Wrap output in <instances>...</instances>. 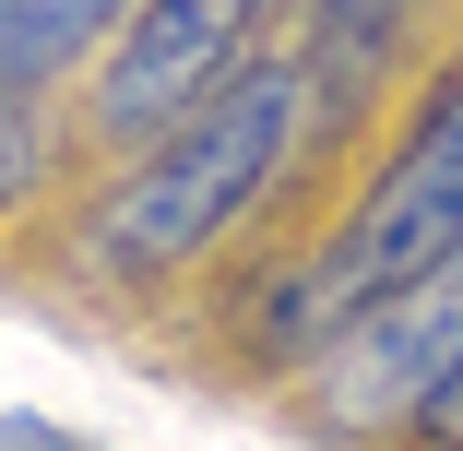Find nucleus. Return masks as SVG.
<instances>
[{
  "instance_id": "obj_2",
  "label": "nucleus",
  "mask_w": 463,
  "mask_h": 451,
  "mask_svg": "<svg viewBox=\"0 0 463 451\" xmlns=\"http://www.w3.org/2000/svg\"><path fill=\"white\" fill-rule=\"evenodd\" d=\"M451 238H463V71L428 96V119H416L404 155L381 166V191L345 214V238L273 297V356H321L345 321H368L404 274H428Z\"/></svg>"
},
{
  "instance_id": "obj_9",
  "label": "nucleus",
  "mask_w": 463,
  "mask_h": 451,
  "mask_svg": "<svg viewBox=\"0 0 463 451\" xmlns=\"http://www.w3.org/2000/svg\"><path fill=\"white\" fill-rule=\"evenodd\" d=\"M0 451H71L60 428H36V416H0Z\"/></svg>"
},
{
  "instance_id": "obj_1",
  "label": "nucleus",
  "mask_w": 463,
  "mask_h": 451,
  "mask_svg": "<svg viewBox=\"0 0 463 451\" xmlns=\"http://www.w3.org/2000/svg\"><path fill=\"white\" fill-rule=\"evenodd\" d=\"M298 119H309V71H298V60H250L238 83H214V96L178 119L96 214H83L96 274L155 286V274H178V261H203V249L261 202V178L286 166Z\"/></svg>"
},
{
  "instance_id": "obj_5",
  "label": "nucleus",
  "mask_w": 463,
  "mask_h": 451,
  "mask_svg": "<svg viewBox=\"0 0 463 451\" xmlns=\"http://www.w3.org/2000/svg\"><path fill=\"white\" fill-rule=\"evenodd\" d=\"M131 13L143 0H0V96H36V83H60L71 60L119 48Z\"/></svg>"
},
{
  "instance_id": "obj_7",
  "label": "nucleus",
  "mask_w": 463,
  "mask_h": 451,
  "mask_svg": "<svg viewBox=\"0 0 463 451\" xmlns=\"http://www.w3.org/2000/svg\"><path fill=\"white\" fill-rule=\"evenodd\" d=\"M36 178H48V119H36V96H0V214H13Z\"/></svg>"
},
{
  "instance_id": "obj_6",
  "label": "nucleus",
  "mask_w": 463,
  "mask_h": 451,
  "mask_svg": "<svg viewBox=\"0 0 463 451\" xmlns=\"http://www.w3.org/2000/svg\"><path fill=\"white\" fill-rule=\"evenodd\" d=\"M416 13V0H309V48H298V71H309V96H368V71L392 60V24Z\"/></svg>"
},
{
  "instance_id": "obj_8",
  "label": "nucleus",
  "mask_w": 463,
  "mask_h": 451,
  "mask_svg": "<svg viewBox=\"0 0 463 451\" xmlns=\"http://www.w3.org/2000/svg\"><path fill=\"white\" fill-rule=\"evenodd\" d=\"M416 439H428V451H463V356L439 369V392L416 404Z\"/></svg>"
},
{
  "instance_id": "obj_3",
  "label": "nucleus",
  "mask_w": 463,
  "mask_h": 451,
  "mask_svg": "<svg viewBox=\"0 0 463 451\" xmlns=\"http://www.w3.org/2000/svg\"><path fill=\"white\" fill-rule=\"evenodd\" d=\"M261 0H143L108 48V83H96V131L108 143H166L214 83H238V36H250Z\"/></svg>"
},
{
  "instance_id": "obj_4",
  "label": "nucleus",
  "mask_w": 463,
  "mask_h": 451,
  "mask_svg": "<svg viewBox=\"0 0 463 451\" xmlns=\"http://www.w3.org/2000/svg\"><path fill=\"white\" fill-rule=\"evenodd\" d=\"M451 356H463V238L428 261V274H404L368 321L333 333V416H356V428L416 416Z\"/></svg>"
}]
</instances>
